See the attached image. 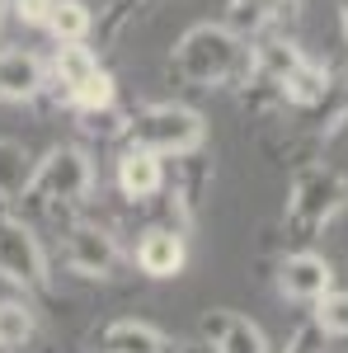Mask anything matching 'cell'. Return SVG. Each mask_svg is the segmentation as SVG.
<instances>
[{
	"instance_id": "5bb4252c",
	"label": "cell",
	"mask_w": 348,
	"mask_h": 353,
	"mask_svg": "<svg viewBox=\"0 0 348 353\" xmlns=\"http://www.w3.org/2000/svg\"><path fill=\"white\" fill-rule=\"evenodd\" d=\"M52 71H57V81L66 85V94H71V90H76L81 81H90V76L99 71V57L90 52L85 43H57Z\"/></svg>"
},
{
	"instance_id": "44dd1931",
	"label": "cell",
	"mask_w": 348,
	"mask_h": 353,
	"mask_svg": "<svg viewBox=\"0 0 348 353\" xmlns=\"http://www.w3.org/2000/svg\"><path fill=\"white\" fill-rule=\"evenodd\" d=\"M339 19H344V33H348V0H339Z\"/></svg>"
},
{
	"instance_id": "9a60e30c",
	"label": "cell",
	"mask_w": 348,
	"mask_h": 353,
	"mask_svg": "<svg viewBox=\"0 0 348 353\" xmlns=\"http://www.w3.org/2000/svg\"><path fill=\"white\" fill-rule=\"evenodd\" d=\"M113 99H118V90H113V76H108V71H94L90 81H81L71 90V104L81 113H108Z\"/></svg>"
},
{
	"instance_id": "3957f363",
	"label": "cell",
	"mask_w": 348,
	"mask_h": 353,
	"mask_svg": "<svg viewBox=\"0 0 348 353\" xmlns=\"http://www.w3.org/2000/svg\"><path fill=\"white\" fill-rule=\"evenodd\" d=\"M127 137L156 156H188L203 146V118L184 104H151L127 123Z\"/></svg>"
},
{
	"instance_id": "7a4b0ae2",
	"label": "cell",
	"mask_w": 348,
	"mask_h": 353,
	"mask_svg": "<svg viewBox=\"0 0 348 353\" xmlns=\"http://www.w3.org/2000/svg\"><path fill=\"white\" fill-rule=\"evenodd\" d=\"M348 208V179L329 165H306L296 170L292 193H287V226H292L301 241H311L320 226L339 217Z\"/></svg>"
},
{
	"instance_id": "30bf717a",
	"label": "cell",
	"mask_w": 348,
	"mask_h": 353,
	"mask_svg": "<svg viewBox=\"0 0 348 353\" xmlns=\"http://www.w3.org/2000/svg\"><path fill=\"white\" fill-rule=\"evenodd\" d=\"M165 184V165L156 151H146V146H132V151H123V161H118V189L136 198V203H146V198H156Z\"/></svg>"
},
{
	"instance_id": "9c48e42d",
	"label": "cell",
	"mask_w": 348,
	"mask_h": 353,
	"mask_svg": "<svg viewBox=\"0 0 348 353\" xmlns=\"http://www.w3.org/2000/svg\"><path fill=\"white\" fill-rule=\"evenodd\" d=\"M203 339H207L216 353H268L259 325H249L236 311H207V316H203Z\"/></svg>"
},
{
	"instance_id": "4fadbf2b",
	"label": "cell",
	"mask_w": 348,
	"mask_h": 353,
	"mask_svg": "<svg viewBox=\"0 0 348 353\" xmlns=\"http://www.w3.org/2000/svg\"><path fill=\"white\" fill-rule=\"evenodd\" d=\"M94 24V14L85 10L81 0H52V10H48V33H52L57 43H85V33Z\"/></svg>"
},
{
	"instance_id": "603a6c76",
	"label": "cell",
	"mask_w": 348,
	"mask_h": 353,
	"mask_svg": "<svg viewBox=\"0 0 348 353\" xmlns=\"http://www.w3.org/2000/svg\"><path fill=\"white\" fill-rule=\"evenodd\" d=\"M5 10H10V0H0V19H5Z\"/></svg>"
},
{
	"instance_id": "8992f818",
	"label": "cell",
	"mask_w": 348,
	"mask_h": 353,
	"mask_svg": "<svg viewBox=\"0 0 348 353\" xmlns=\"http://www.w3.org/2000/svg\"><path fill=\"white\" fill-rule=\"evenodd\" d=\"M66 264L81 278H108L118 264V245L104 226H71L66 231Z\"/></svg>"
},
{
	"instance_id": "e0dca14e",
	"label": "cell",
	"mask_w": 348,
	"mask_h": 353,
	"mask_svg": "<svg viewBox=\"0 0 348 353\" xmlns=\"http://www.w3.org/2000/svg\"><path fill=\"white\" fill-rule=\"evenodd\" d=\"M316 325L325 330V334H339V339H348V292H325V297H316Z\"/></svg>"
},
{
	"instance_id": "ba28073f",
	"label": "cell",
	"mask_w": 348,
	"mask_h": 353,
	"mask_svg": "<svg viewBox=\"0 0 348 353\" xmlns=\"http://www.w3.org/2000/svg\"><path fill=\"white\" fill-rule=\"evenodd\" d=\"M188 250H184V236L174 226H151L141 241H136V269L151 273V278H174L184 269Z\"/></svg>"
},
{
	"instance_id": "8fae6325",
	"label": "cell",
	"mask_w": 348,
	"mask_h": 353,
	"mask_svg": "<svg viewBox=\"0 0 348 353\" xmlns=\"http://www.w3.org/2000/svg\"><path fill=\"white\" fill-rule=\"evenodd\" d=\"M48 81L33 52H0V99H33Z\"/></svg>"
},
{
	"instance_id": "277c9868",
	"label": "cell",
	"mask_w": 348,
	"mask_h": 353,
	"mask_svg": "<svg viewBox=\"0 0 348 353\" xmlns=\"http://www.w3.org/2000/svg\"><path fill=\"white\" fill-rule=\"evenodd\" d=\"M94 189V165L81 146H57L48 151V161H38V170L28 174V193L33 198H52V203H85Z\"/></svg>"
},
{
	"instance_id": "7c38bea8",
	"label": "cell",
	"mask_w": 348,
	"mask_h": 353,
	"mask_svg": "<svg viewBox=\"0 0 348 353\" xmlns=\"http://www.w3.org/2000/svg\"><path fill=\"white\" fill-rule=\"evenodd\" d=\"M104 349L113 353H170L165 334L156 325H141V321H118L104 330Z\"/></svg>"
},
{
	"instance_id": "ac0fdd59",
	"label": "cell",
	"mask_w": 348,
	"mask_h": 353,
	"mask_svg": "<svg viewBox=\"0 0 348 353\" xmlns=\"http://www.w3.org/2000/svg\"><path fill=\"white\" fill-rule=\"evenodd\" d=\"M19 189H28L24 151L14 141H0V193H19Z\"/></svg>"
},
{
	"instance_id": "cb8c5ba5",
	"label": "cell",
	"mask_w": 348,
	"mask_h": 353,
	"mask_svg": "<svg viewBox=\"0 0 348 353\" xmlns=\"http://www.w3.org/2000/svg\"><path fill=\"white\" fill-rule=\"evenodd\" d=\"M104 353H113V349H104Z\"/></svg>"
},
{
	"instance_id": "d6986e66",
	"label": "cell",
	"mask_w": 348,
	"mask_h": 353,
	"mask_svg": "<svg viewBox=\"0 0 348 353\" xmlns=\"http://www.w3.org/2000/svg\"><path fill=\"white\" fill-rule=\"evenodd\" d=\"M287 353H325V330L311 321V325H301L292 334V344H287Z\"/></svg>"
},
{
	"instance_id": "6da1fadb",
	"label": "cell",
	"mask_w": 348,
	"mask_h": 353,
	"mask_svg": "<svg viewBox=\"0 0 348 353\" xmlns=\"http://www.w3.org/2000/svg\"><path fill=\"white\" fill-rule=\"evenodd\" d=\"M174 71L188 85H207V90L226 81H245V76H254V48L226 24H198L179 38Z\"/></svg>"
},
{
	"instance_id": "ffe728a7",
	"label": "cell",
	"mask_w": 348,
	"mask_h": 353,
	"mask_svg": "<svg viewBox=\"0 0 348 353\" xmlns=\"http://www.w3.org/2000/svg\"><path fill=\"white\" fill-rule=\"evenodd\" d=\"M14 5V19H24V24H48V10H52V0H10Z\"/></svg>"
},
{
	"instance_id": "52a82bcc",
	"label": "cell",
	"mask_w": 348,
	"mask_h": 353,
	"mask_svg": "<svg viewBox=\"0 0 348 353\" xmlns=\"http://www.w3.org/2000/svg\"><path fill=\"white\" fill-rule=\"evenodd\" d=\"M278 288H283V297H292V301H316L334 288V269H329V259L301 250V254H287V259H283Z\"/></svg>"
},
{
	"instance_id": "2e32d148",
	"label": "cell",
	"mask_w": 348,
	"mask_h": 353,
	"mask_svg": "<svg viewBox=\"0 0 348 353\" xmlns=\"http://www.w3.org/2000/svg\"><path fill=\"white\" fill-rule=\"evenodd\" d=\"M33 339V311L24 301H0V349H19Z\"/></svg>"
},
{
	"instance_id": "7402d4cb",
	"label": "cell",
	"mask_w": 348,
	"mask_h": 353,
	"mask_svg": "<svg viewBox=\"0 0 348 353\" xmlns=\"http://www.w3.org/2000/svg\"><path fill=\"white\" fill-rule=\"evenodd\" d=\"M259 5H264V10H278V5H283V0H259Z\"/></svg>"
},
{
	"instance_id": "5b68a950",
	"label": "cell",
	"mask_w": 348,
	"mask_h": 353,
	"mask_svg": "<svg viewBox=\"0 0 348 353\" xmlns=\"http://www.w3.org/2000/svg\"><path fill=\"white\" fill-rule=\"evenodd\" d=\"M0 278H10L14 288H43L48 283V259H43L38 236L5 212H0Z\"/></svg>"
}]
</instances>
